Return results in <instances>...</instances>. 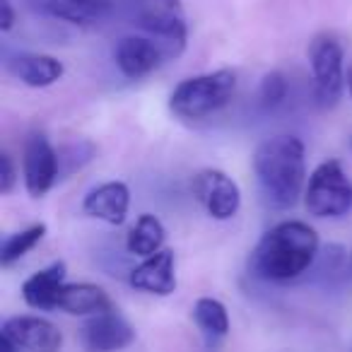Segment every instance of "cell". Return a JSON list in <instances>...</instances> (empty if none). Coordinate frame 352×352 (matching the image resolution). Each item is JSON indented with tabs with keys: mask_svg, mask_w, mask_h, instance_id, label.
<instances>
[{
	"mask_svg": "<svg viewBox=\"0 0 352 352\" xmlns=\"http://www.w3.org/2000/svg\"><path fill=\"white\" fill-rule=\"evenodd\" d=\"M22 176L25 188L32 198H41L54 188L60 176L58 150L49 142L44 133H32L22 150Z\"/></svg>",
	"mask_w": 352,
	"mask_h": 352,
	"instance_id": "ba28073f",
	"label": "cell"
},
{
	"mask_svg": "<svg viewBox=\"0 0 352 352\" xmlns=\"http://www.w3.org/2000/svg\"><path fill=\"white\" fill-rule=\"evenodd\" d=\"M0 336L10 338L25 352H60L63 333L56 323L41 316H10L6 318Z\"/></svg>",
	"mask_w": 352,
	"mask_h": 352,
	"instance_id": "8fae6325",
	"label": "cell"
},
{
	"mask_svg": "<svg viewBox=\"0 0 352 352\" xmlns=\"http://www.w3.org/2000/svg\"><path fill=\"white\" fill-rule=\"evenodd\" d=\"M254 174L265 206L275 210L294 208L307 182L304 142L297 135H273L254 152Z\"/></svg>",
	"mask_w": 352,
	"mask_h": 352,
	"instance_id": "7a4b0ae2",
	"label": "cell"
},
{
	"mask_svg": "<svg viewBox=\"0 0 352 352\" xmlns=\"http://www.w3.org/2000/svg\"><path fill=\"white\" fill-rule=\"evenodd\" d=\"M6 70L27 87H51L65 75V65L56 56L20 51L6 60Z\"/></svg>",
	"mask_w": 352,
	"mask_h": 352,
	"instance_id": "4fadbf2b",
	"label": "cell"
},
{
	"mask_svg": "<svg viewBox=\"0 0 352 352\" xmlns=\"http://www.w3.org/2000/svg\"><path fill=\"white\" fill-rule=\"evenodd\" d=\"M236 94V73L215 70V73L193 75L176 85L169 97V107L176 116L196 121L225 109Z\"/></svg>",
	"mask_w": 352,
	"mask_h": 352,
	"instance_id": "3957f363",
	"label": "cell"
},
{
	"mask_svg": "<svg viewBox=\"0 0 352 352\" xmlns=\"http://www.w3.org/2000/svg\"><path fill=\"white\" fill-rule=\"evenodd\" d=\"M135 20L169 51V56L186 49L188 22L182 0H135Z\"/></svg>",
	"mask_w": 352,
	"mask_h": 352,
	"instance_id": "8992f818",
	"label": "cell"
},
{
	"mask_svg": "<svg viewBox=\"0 0 352 352\" xmlns=\"http://www.w3.org/2000/svg\"><path fill=\"white\" fill-rule=\"evenodd\" d=\"M58 311H65L70 316H97V314L109 311L111 299L99 285L92 283H65L58 292V302H56Z\"/></svg>",
	"mask_w": 352,
	"mask_h": 352,
	"instance_id": "e0dca14e",
	"label": "cell"
},
{
	"mask_svg": "<svg viewBox=\"0 0 352 352\" xmlns=\"http://www.w3.org/2000/svg\"><path fill=\"white\" fill-rule=\"evenodd\" d=\"M46 234V225L39 222V225H32L22 232H15V234H8L3 239V246H0V265L3 268H10L12 263H17L20 258H25Z\"/></svg>",
	"mask_w": 352,
	"mask_h": 352,
	"instance_id": "ffe728a7",
	"label": "cell"
},
{
	"mask_svg": "<svg viewBox=\"0 0 352 352\" xmlns=\"http://www.w3.org/2000/svg\"><path fill=\"white\" fill-rule=\"evenodd\" d=\"M128 283L135 289L157 297H169L176 292V256L174 251L162 249L142 258L140 265L131 270Z\"/></svg>",
	"mask_w": 352,
	"mask_h": 352,
	"instance_id": "7c38bea8",
	"label": "cell"
},
{
	"mask_svg": "<svg viewBox=\"0 0 352 352\" xmlns=\"http://www.w3.org/2000/svg\"><path fill=\"white\" fill-rule=\"evenodd\" d=\"M309 215L321 220H340L352 210V179L338 160L321 162L311 171L304 191Z\"/></svg>",
	"mask_w": 352,
	"mask_h": 352,
	"instance_id": "277c9868",
	"label": "cell"
},
{
	"mask_svg": "<svg viewBox=\"0 0 352 352\" xmlns=\"http://www.w3.org/2000/svg\"><path fill=\"white\" fill-rule=\"evenodd\" d=\"M318 254L316 230L302 220H285L261 236L251 251L249 270L265 283H292L314 268Z\"/></svg>",
	"mask_w": 352,
	"mask_h": 352,
	"instance_id": "6da1fadb",
	"label": "cell"
},
{
	"mask_svg": "<svg viewBox=\"0 0 352 352\" xmlns=\"http://www.w3.org/2000/svg\"><path fill=\"white\" fill-rule=\"evenodd\" d=\"M131 208V191L123 182H107L94 186L85 196L82 210L94 220H102L107 225H123Z\"/></svg>",
	"mask_w": 352,
	"mask_h": 352,
	"instance_id": "5bb4252c",
	"label": "cell"
},
{
	"mask_svg": "<svg viewBox=\"0 0 352 352\" xmlns=\"http://www.w3.org/2000/svg\"><path fill=\"white\" fill-rule=\"evenodd\" d=\"M169 56V51L155 41L152 36H123L113 46V63L121 70L123 78L128 80H142L147 75H152L164 58Z\"/></svg>",
	"mask_w": 352,
	"mask_h": 352,
	"instance_id": "9c48e42d",
	"label": "cell"
},
{
	"mask_svg": "<svg viewBox=\"0 0 352 352\" xmlns=\"http://www.w3.org/2000/svg\"><path fill=\"white\" fill-rule=\"evenodd\" d=\"M80 340L87 352H118L135 340V328L116 309H109L97 316H89L82 323Z\"/></svg>",
	"mask_w": 352,
	"mask_h": 352,
	"instance_id": "30bf717a",
	"label": "cell"
},
{
	"mask_svg": "<svg viewBox=\"0 0 352 352\" xmlns=\"http://www.w3.org/2000/svg\"><path fill=\"white\" fill-rule=\"evenodd\" d=\"M193 321L208 338V342H217L230 333V314L220 299L201 297L193 304Z\"/></svg>",
	"mask_w": 352,
	"mask_h": 352,
	"instance_id": "d6986e66",
	"label": "cell"
},
{
	"mask_svg": "<svg viewBox=\"0 0 352 352\" xmlns=\"http://www.w3.org/2000/svg\"><path fill=\"white\" fill-rule=\"evenodd\" d=\"M287 94H289V82L283 73H278V70H273V73H268L263 80H261L258 104L263 111H275V109H280L285 102H287Z\"/></svg>",
	"mask_w": 352,
	"mask_h": 352,
	"instance_id": "44dd1931",
	"label": "cell"
},
{
	"mask_svg": "<svg viewBox=\"0 0 352 352\" xmlns=\"http://www.w3.org/2000/svg\"><path fill=\"white\" fill-rule=\"evenodd\" d=\"M345 85H347V92H350V97H352V65L347 68V73H345Z\"/></svg>",
	"mask_w": 352,
	"mask_h": 352,
	"instance_id": "484cf974",
	"label": "cell"
},
{
	"mask_svg": "<svg viewBox=\"0 0 352 352\" xmlns=\"http://www.w3.org/2000/svg\"><path fill=\"white\" fill-rule=\"evenodd\" d=\"M94 157V145L92 142H73V145H65L63 150H58L60 160V174H70V171L80 169L82 164H87Z\"/></svg>",
	"mask_w": 352,
	"mask_h": 352,
	"instance_id": "7402d4cb",
	"label": "cell"
},
{
	"mask_svg": "<svg viewBox=\"0 0 352 352\" xmlns=\"http://www.w3.org/2000/svg\"><path fill=\"white\" fill-rule=\"evenodd\" d=\"M15 184H17L15 162H12V157L8 155V152H3V155H0V193H3V196L12 193Z\"/></svg>",
	"mask_w": 352,
	"mask_h": 352,
	"instance_id": "603a6c76",
	"label": "cell"
},
{
	"mask_svg": "<svg viewBox=\"0 0 352 352\" xmlns=\"http://www.w3.org/2000/svg\"><path fill=\"white\" fill-rule=\"evenodd\" d=\"M314 73V97L321 107H336L345 89V54L336 34H316L309 44Z\"/></svg>",
	"mask_w": 352,
	"mask_h": 352,
	"instance_id": "5b68a950",
	"label": "cell"
},
{
	"mask_svg": "<svg viewBox=\"0 0 352 352\" xmlns=\"http://www.w3.org/2000/svg\"><path fill=\"white\" fill-rule=\"evenodd\" d=\"M164 236H166V232H164V225H162L160 217L145 212V215L138 217V222L131 227V232H128L126 249H128V254L147 258V256L162 251Z\"/></svg>",
	"mask_w": 352,
	"mask_h": 352,
	"instance_id": "ac0fdd59",
	"label": "cell"
},
{
	"mask_svg": "<svg viewBox=\"0 0 352 352\" xmlns=\"http://www.w3.org/2000/svg\"><path fill=\"white\" fill-rule=\"evenodd\" d=\"M0 352H25V350H22L20 345H15L10 338L0 336Z\"/></svg>",
	"mask_w": 352,
	"mask_h": 352,
	"instance_id": "d4e9b609",
	"label": "cell"
},
{
	"mask_svg": "<svg viewBox=\"0 0 352 352\" xmlns=\"http://www.w3.org/2000/svg\"><path fill=\"white\" fill-rule=\"evenodd\" d=\"M65 285V263L56 261V263L41 268L39 273L30 275L22 285V297L32 309L39 311H56V302H58V292Z\"/></svg>",
	"mask_w": 352,
	"mask_h": 352,
	"instance_id": "9a60e30c",
	"label": "cell"
},
{
	"mask_svg": "<svg viewBox=\"0 0 352 352\" xmlns=\"http://www.w3.org/2000/svg\"><path fill=\"white\" fill-rule=\"evenodd\" d=\"M39 6L56 20L80 27L102 25L111 17V0H39Z\"/></svg>",
	"mask_w": 352,
	"mask_h": 352,
	"instance_id": "2e32d148",
	"label": "cell"
},
{
	"mask_svg": "<svg viewBox=\"0 0 352 352\" xmlns=\"http://www.w3.org/2000/svg\"><path fill=\"white\" fill-rule=\"evenodd\" d=\"M191 193L212 220H232L241 208V191L230 174L220 169H203L193 176Z\"/></svg>",
	"mask_w": 352,
	"mask_h": 352,
	"instance_id": "52a82bcc",
	"label": "cell"
},
{
	"mask_svg": "<svg viewBox=\"0 0 352 352\" xmlns=\"http://www.w3.org/2000/svg\"><path fill=\"white\" fill-rule=\"evenodd\" d=\"M17 22V12L12 8L10 0H0V30L3 32H10Z\"/></svg>",
	"mask_w": 352,
	"mask_h": 352,
	"instance_id": "cb8c5ba5",
	"label": "cell"
}]
</instances>
